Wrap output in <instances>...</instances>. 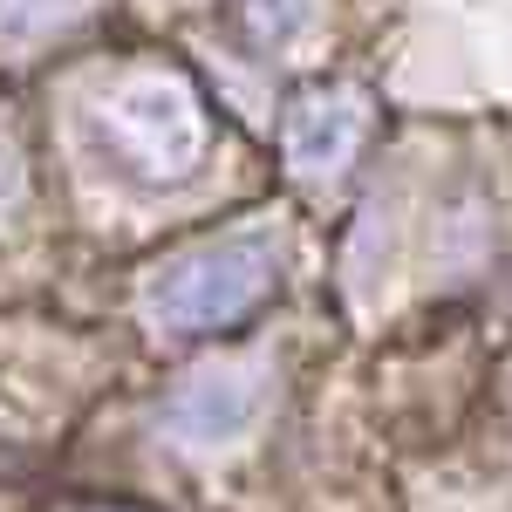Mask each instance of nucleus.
<instances>
[{
  "label": "nucleus",
  "instance_id": "obj_3",
  "mask_svg": "<svg viewBox=\"0 0 512 512\" xmlns=\"http://www.w3.org/2000/svg\"><path fill=\"white\" fill-rule=\"evenodd\" d=\"M267 410V369L260 362H205L198 376H185L171 403H164V431L192 451H212V444H233L260 424Z\"/></svg>",
  "mask_w": 512,
  "mask_h": 512
},
{
  "label": "nucleus",
  "instance_id": "obj_5",
  "mask_svg": "<svg viewBox=\"0 0 512 512\" xmlns=\"http://www.w3.org/2000/svg\"><path fill=\"white\" fill-rule=\"evenodd\" d=\"M308 7H315V0H239V28H246L253 48H280V41L301 35Z\"/></svg>",
  "mask_w": 512,
  "mask_h": 512
},
{
  "label": "nucleus",
  "instance_id": "obj_4",
  "mask_svg": "<svg viewBox=\"0 0 512 512\" xmlns=\"http://www.w3.org/2000/svg\"><path fill=\"white\" fill-rule=\"evenodd\" d=\"M369 137V96L355 82H315L287 103V123H280V151L301 178H328L362 151Z\"/></svg>",
  "mask_w": 512,
  "mask_h": 512
},
{
  "label": "nucleus",
  "instance_id": "obj_1",
  "mask_svg": "<svg viewBox=\"0 0 512 512\" xmlns=\"http://www.w3.org/2000/svg\"><path fill=\"white\" fill-rule=\"evenodd\" d=\"M280 246L274 226H239V233L198 239L185 253H171L164 267L144 280V321L164 335H212L233 328L239 315H253L274 287Z\"/></svg>",
  "mask_w": 512,
  "mask_h": 512
},
{
  "label": "nucleus",
  "instance_id": "obj_6",
  "mask_svg": "<svg viewBox=\"0 0 512 512\" xmlns=\"http://www.w3.org/2000/svg\"><path fill=\"white\" fill-rule=\"evenodd\" d=\"M96 0H0V35L28 41V35H48V28H69L82 21Z\"/></svg>",
  "mask_w": 512,
  "mask_h": 512
},
{
  "label": "nucleus",
  "instance_id": "obj_7",
  "mask_svg": "<svg viewBox=\"0 0 512 512\" xmlns=\"http://www.w3.org/2000/svg\"><path fill=\"white\" fill-rule=\"evenodd\" d=\"M21 198V151H14V137H0V205H14Z\"/></svg>",
  "mask_w": 512,
  "mask_h": 512
},
{
  "label": "nucleus",
  "instance_id": "obj_2",
  "mask_svg": "<svg viewBox=\"0 0 512 512\" xmlns=\"http://www.w3.org/2000/svg\"><path fill=\"white\" fill-rule=\"evenodd\" d=\"M96 130H103V151L144 178V185H178L192 178L205 144H212V123H205V103L185 76L171 69H144V76H123L103 110H96Z\"/></svg>",
  "mask_w": 512,
  "mask_h": 512
}]
</instances>
